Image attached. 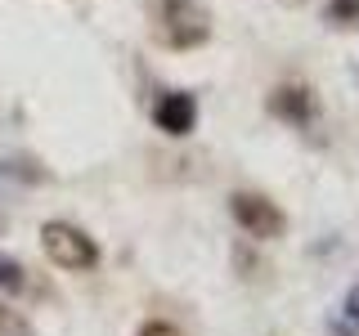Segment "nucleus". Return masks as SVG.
<instances>
[{
  "mask_svg": "<svg viewBox=\"0 0 359 336\" xmlns=\"http://www.w3.org/2000/svg\"><path fill=\"white\" fill-rule=\"evenodd\" d=\"M157 45L175 54H189V50H202L211 41V14L207 5L198 0H157V27H153Z\"/></svg>",
  "mask_w": 359,
  "mask_h": 336,
  "instance_id": "f257e3e1",
  "label": "nucleus"
},
{
  "mask_svg": "<svg viewBox=\"0 0 359 336\" xmlns=\"http://www.w3.org/2000/svg\"><path fill=\"white\" fill-rule=\"evenodd\" d=\"M41 251L45 260L63 274H95L99 269V242L90 238L86 229L67 220H45L41 224Z\"/></svg>",
  "mask_w": 359,
  "mask_h": 336,
  "instance_id": "f03ea898",
  "label": "nucleus"
},
{
  "mask_svg": "<svg viewBox=\"0 0 359 336\" xmlns=\"http://www.w3.org/2000/svg\"><path fill=\"white\" fill-rule=\"evenodd\" d=\"M229 216H233V224H238L247 238H256V242H278L287 233V211L278 206L274 197L256 193V188L229 193Z\"/></svg>",
  "mask_w": 359,
  "mask_h": 336,
  "instance_id": "7ed1b4c3",
  "label": "nucleus"
},
{
  "mask_svg": "<svg viewBox=\"0 0 359 336\" xmlns=\"http://www.w3.org/2000/svg\"><path fill=\"white\" fill-rule=\"evenodd\" d=\"M265 108L274 112L278 121H287V126H297V130H306L319 121V94L306 85V81H283V85H274L269 90V99H265Z\"/></svg>",
  "mask_w": 359,
  "mask_h": 336,
  "instance_id": "20e7f679",
  "label": "nucleus"
},
{
  "mask_svg": "<svg viewBox=\"0 0 359 336\" xmlns=\"http://www.w3.org/2000/svg\"><path fill=\"white\" fill-rule=\"evenodd\" d=\"M153 126L162 134H171V139L194 134V126H198V99L189 94V90H162V94L153 99Z\"/></svg>",
  "mask_w": 359,
  "mask_h": 336,
  "instance_id": "39448f33",
  "label": "nucleus"
},
{
  "mask_svg": "<svg viewBox=\"0 0 359 336\" xmlns=\"http://www.w3.org/2000/svg\"><path fill=\"white\" fill-rule=\"evenodd\" d=\"M0 291L14 296V300H54L50 283H45L32 265H22L18 255H9V251H0Z\"/></svg>",
  "mask_w": 359,
  "mask_h": 336,
  "instance_id": "423d86ee",
  "label": "nucleus"
},
{
  "mask_svg": "<svg viewBox=\"0 0 359 336\" xmlns=\"http://www.w3.org/2000/svg\"><path fill=\"white\" fill-rule=\"evenodd\" d=\"M323 22L337 27V31L359 27V0H328V5H323Z\"/></svg>",
  "mask_w": 359,
  "mask_h": 336,
  "instance_id": "0eeeda50",
  "label": "nucleus"
},
{
  "mask_svg": "<svg viewBox=\"0 0 359 336\" xmlns=\"http://www.w3.org/2000/svg\"><path fill=\"white\" fill-rule=\"evenodd\" d=\"M0 336H36L27 314H18L9 300H0Z\"/></svg>",
  "mask_w": 359,
  "mask_h": 336,
  "instance_id": "6e6552de",
  "label": "nucleus"
},
{
  "mask_svg": "<svg viewBox=\"0 0 359 336\" xmlns=\"http://www.w3.org/2000/svg\"><path fill=\"white\" fill-rule=\"evenodd\" d=\"M135 336H184V332H180L175 323H166V318H149V323H140Z\"/></svg>",
  "mask_w": 359,
  "mask_h": 336,
  "instance_id": "1a4fd4ad",
  "label": "nucleus"
},
{
  "mask_svg": "<svg viewBox=\"0 0 359 336\" xmlns=\"http://www.w3.org/2000/svg\"><path fill=\"white\" fill-rule=\"evenodd\" d=\"M341 314H346V323H355L359 328V283L346 291V305H341Z\"/></svg>",
  "mask_w": 359,
  "mask_h": 336,
  "instance_id": "9d476101",
  "label": "nucleus"
}]
</instances>
